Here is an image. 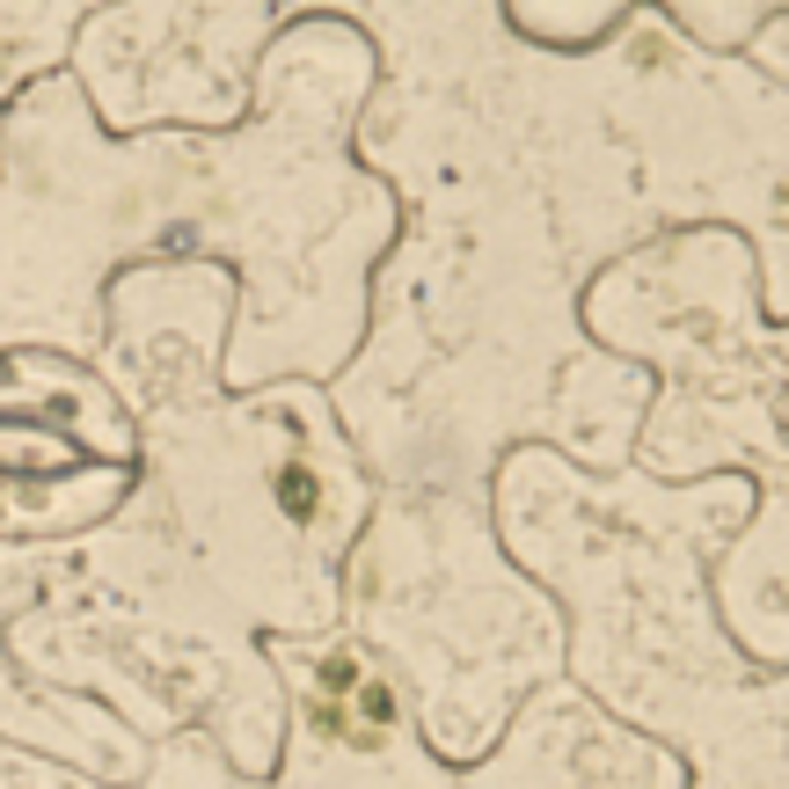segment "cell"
<instances>
[{
	"instance_id": "6da1fadb",
	"label": "cell",
	"mask_w": 789,
	"mask_h": 789,
	"mask_svg": "<svg viewBox=\"0 0 789 789\" xmlns=\"http://www.w3.org/2000/svg\"><path fill=\"white\" fill-rule=\"evenodd\" d=\"M278 505H286L293 519H307V512H315V469L286 461V469H278Z\"/></svg>"
}]
</instances>
